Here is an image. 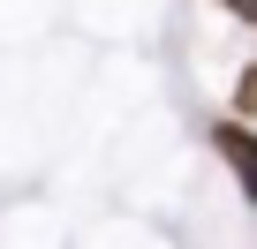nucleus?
I'll return each mask as SVG.
<instances>
[{
  "instance_id": "nucleus-1",
  "label": "nucleus",
  "mask_w": 257,
  "mask_h": 249,
  "mask_svg": "<svg viewBox=\"0 0 257 249\" xmlns=\"http://www.w3.org/2000/svg\"><path fill=\"white\" fill-rule=\"evenodd\" d=\"M212 151L234 166V181H242V196L257 204V129H242V121H212Z\"/></svg>"
},
{
  "instance_id": "nucleus-2",
  "label": "nucleus",
  "mask_w": 257,
  "mask_h": 249,
  "mask_svg": "<svg viewBox=\"0 0 257 249\" xmlns=\"http://www.w3.org/2000/svg\"><path fill=\"white\" fill-rule=\"evenodd\" d=\"M234 106H242V113H257V68H242V83H234Z\"/></svg>"
},
{
  "instance_id": "nucleus-3",
  "label": "nucleus",
  "mask_w": 257,
  "mask_h": 249,
  "mask_svg": "<svg viewBox=\"0 0 257 249\" xmlns=\"http://www.w3.org/2000/svg\"><path fill=\"white\" fill-rule=\"evenodd\" d=\"M227 8H234V16H242V23H257V0H227Z\"/></svg>"
}]
</instances>
